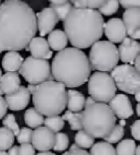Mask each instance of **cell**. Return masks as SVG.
<instances>
[{
  "mask_svg": "<svg viewBox=\"0 0 140 155\" xmlns=\"http://www.w3.org/2000/svg\"><path fill=\"white\" fill-rule=\"evenodd\" d=\"M36 86L37 85H35V84H30L28 83V87H26V89H28V91L30 92V94H33L34 92H35V90H36Z\"/></svg>",
  "mask_w": 140,
  "mask_h": 155,
  "instance_id": "obj_44",
  "label": "cell"
},
{
  "mask_svg": "<svg viewBox=\"0 0 140 155\" xmlns=\"http://www.w3.org/2000/svg\"><path fill=\"white\" fill-rule=\"evenodd\" d=\"M62 22L68 41L79 49L91 47L103 36L104 19L96 9L72 7Z\"/></svg>",
  "mask_w": 140,
  "mask_h": 155,
  "instance_id": "obj_2",
  "label": "cell"
},
{
  "mask_svg": "<svg viewBox=\"0 0 140 155\" xmlns=\"http://www.w3.org/2000/svg\"><path fill=\"white\" fill-rule=\"evenodd\" d=\"M136 149V142L132 139H125L121 142H118L117 147L115 149L116 155H135Z\"/></svg>",
  "mask_w": 140,
  "mask_h": 155,
  "instance_id": "obj_28",
  "label": "cell"
},
{
  "mask_svg": "<svg viewBox=\"0 0 140 155\" xmlns=\"http://www.w3.org/2000/svg\"><path fill=\"white\" fill-rule=\"evenodd\" d=\"M118 8H119V2L118 0H106L105 2L102 5L100 8H98V11L102 14V15H113L114 13L118 11Z\"/></svg>",
  "mask_w": 140,
  "mask_h": 155,
  "instance_id": "obj_30",
  "label": "cell"
},
{
  "mask_svg": "<svg viewBox=\"0 0 140 155\" xmlns=\"http://www.w3.org/2000/svg\"><path fill=\"white\" fill-rule=\"evenodd\" d=\"M124 133H125L124 127H122V126H119V125H115L114 128L112 129V131H111L106 137H104L103 139L105 142L114 144L121 141L124 137Z\"/></svg>",
  "mask_w": 140,
  "mask_h": 155,
  "instance_id": "obj_31",
  "label": "cell"
},
{
  "mask_svg": "<svg viewBox=\"0 0 140 155\" xmlns=\"http://www.w3.org/2000/svg\"><path fill=\"white\" fill-rule=\"evenodd\" d=\"M103 32H105V35L108 38L109 42L112 43H121L127 36L126 28L123 23V20L119 18L109 19L104 24Z\"/></svg>",
  "mask_w": 140,
  "mask_h": 155,
  "instance_id": "obj_16",
  "label": "cell"
},
{
  "mask_svg": "<svg viewBox=\"0 0 140 155\" xmlns=\"http://www.w3.org/2000/svg\"><path fill=\"white\" fill-rule=\"evenodd\" d=\"M36 155H56V154L51 152V151H43V152H39L38 154H36Z\"/></svg>",
  "mask_w": 140,
  "mask_h": 155,
  "instance_id": "obj_46",
  "label": "cell"
},
{
  "mask_svg": "<svg viewBox=\"0 0 140 155\" xmlns=\"http://www.w3.org/2000/svg\"><path fill=\"white\" fill-rule=\"evenodd\" d=\"M54 80L66 87L75 89L87 83L91 74L89 58L81 49L66 47L55 55L51 64Z\"/></svg>",
  "mask_w": 140,
  "mask_h": 155,
  "instance_id": "obj_3",
  "label": "cell"
},
{
  "mask_svg": "<svg viewBox=\"0 0 140 155\" xmlns=\"http://www.w3.org/2000/svg\"><path fill=\"white\" fill-rule=\"evenodd\" d=\"M36 33V15L28 3L21 0L0 3V53L24 49Z\"/></svg>",
  "mask_w": 140,
  "mask_h": 155,
  "instance_id": "obj_1",
  "label": "cell"
},
{
  "mask_svg": "<svg viewBox=\"0 0 140 155\" xmlns=\"http://www.w3.org/2000/svg\"><path fill=\"white\" fill-rule=\"evenodd\" d=\"M51 8L54 10L59 21H64L65 18L67 17L71 8H72V5L68 1V2L62 3V5H51Z\"/></svg>",
  "mask_w": 140,
  "mask_h": 155,
  "instance_id": "obj_33",
  "label": "cell"
},
{
  "mask_svg": "<svg viewBox=\"0 0 140 155\" xmlns=\"http://www.w3.org/2000/svg\"><path fill=\"white\" fill-rule=\"evenodd\" d=\"M32 130L31 128H22V129H20L19 133H18L17 139H18V142L20 144H23V143H31V139H32Z\"/></svg>",
  "mask_w": 140,
  "mask_h": 155,
  "instance_id": "obj_35",
  "label": "cell"
},
{
  "mask_svg": "<svg viewBox=\"0 0 140 155\" xmlns=\"http://www.w3.org/2000/svg\"><path fill=\"white\" fill-rule=\"evenodd\" d=\"M117 49L119 60L123 61L124 64H132L135 58L140 53V44L136 39H132L126 36L121 42V45Z\"/></svg>",
  "mask_w": 140,
  "mask_h": 155,
  "instance_id": "obj_15",
  "label": "cell"
},
{
  "mask_svg": "<svg viewBox=\"0 0 140 155\" xmlns=\"http://www.w3.org/2000/svg\"><path fill=\"white\" fill-rule=\"evenodd\" d=\"M20 155H35V149L31 143H23L19 147Z\"/></svg>",
  "mask_w": 140,
  "mask_h": 155,
  "instance_id": "obj_36",
  "label": "cell"
},
{
  "mask_svg": "<svg viewBox=\"0 0 140 155\" xmlns=\"http://www.w3.org/2000/svg\"><path fill=\"white\" fill-rule=\"evenodd\" d=\"M78 145H77V144L76 143H75V144H72V145H71V147H70V150H75V149H78Z\"/></svg>",
  "mask_w": 140,
  "mask_h": 155,
  "instance_id": "obj_51",
  "label": "cell"
},
{
  "mask_svg": "<svg viewBox=\"0 0 140 155\" xmlns=\"http://www.w3.org/2000/svg\"><path fill=\"white\" fill-rule=\"evenodd\" d=\"M62 119L69 122V126L71 130L78 131L82 129V113L81 111L67 110L64 114Z\"/></svg>",
  "mask_w": 140,
  "mask_h": 155,
  "instance_id": "obj_23",
  "label": "cell"
},
{
  "mask_svg": "<svg viewBox=\"0 0 140 155\" xmlns=\"http://www.w3.org/2000/svg\"><path fill=\"white\" fill-rule=\"evenodd\" d=\"M20 74L30 84L42 83L44 81L53 80L51 72V64L46 59L34 58L32 56L24 59L20 67Z\"/></svg>",
  "mask_w": 140,
  "mask_h": 155,
  "instance_id": "obj_8",
  "label": "cell"
},
{
  "mask_svg": "<svg viewBox=\"0 0 140 155\" xmlns=\"http://www.w3.org/2000/svg\"><path fill=\"white\" fill-rule=\"evenodd\" d=\"M108 106L113 110L116 118L128 119L134 115L132 102L129 97L125 94H115L114 97L108 102Z\"/></svg>",
  "mask_w": 140,
  "mask_h": 155,
  "instance_id": "obj_12",
  "label": "cell"
},
{
  "mask_svg": "<svg viewBox=\"0 0 140 155\" xmlns=\"http://www.w3.org/2000/svg\"><path fill=\"white\" fill-rule=\"evenodd\" d=\"M132 64H134L135 69L137 70V71H140V55H138L136 58H135L134 62H132Z\"/></svg>",
  "mask_w": 140,
  "mask_h": 155,
  "instance_id": "obj_42",
  "label": "cell"
},
{
  "mask_svg": "<svg viewBox=\"0 0 140 155\" xmlns=\"http://www.w3.org/2000/svg\"><path fill=\"white\" fill-rule=\"evenodd\" d=\"M23 57L15 50H9L2 58V68L5 71H18L23 62Z\"/></svg>",
  "mask_w": 140,
  "mask_h": 155,
  "instance_id": "obj_19",
  "label": "cell"
},
{
  "mask_svg": "<svg viewBox=\"0 0 140 155\" xmlns=\"http://www.w3.org/2000/svg\"><path fill=\"white\" fill-rule=\"evenodd\" d=\"M47 43H48V45H49L51 49L59 51V50H62L67 47L68 37L64 31L53 30L51 33L48 34Z\"/></svg>",
  "mask_w": 140,
  "mask_h": 155,
  "instance_id": "obj_20",
  "label": "cell"
},
{
  "mask_svg": "<svg viewBox=\"0 0 140 155\" xmlns=\"http://www.w3.org/2000/svg\"><path fill=\"white\" fill-rule=\"evenodd\" d=\"M105 1L106 0H69L72 7L89 9H98Z\"/></svg>",
  "mask_w": 140,
  "mask_h": 155,
  "instance_id": "obj_32",
  "label": "cell"
},
{
  "mask_svg": "<svg viewBox=\"0 0 140 155\" xmlns=\"http://www.w3.org/2000/svg\"><path fill=\"white\" fill-rule=\"evenodd\" d=\"M1 75H2V72H1V70H0V78H1Z\"/></svg>",
  "mask_w": 140,
  "mask_h": 155,
  "instance_id": "obj_54",
  "label": "cell"
},
{
  "mask_svg": "<svg viewBox=\"0 0 140 155\" xmlns=\"http://www.w3.org/2000/svg\"><path fill=\"white\" fill-rule=\"evenodd\" d=\"M24 121L30 128H37L43 125L44 116L39 114L35 108H28L24 114Z\"/></svg>",
  "mask_w": 140,
  "mask_h": 155,
  "instance_id": "obj_22",
  "label": "cell"
},
{
  "mask_svg": "<svg viewBox=\"0 0 140 155\" xmlns=\"http://www.w3.org/2000/svg\"><path fill=\"white\" fill-rule=\"evenodd\" d=\"M119 55L114 43L109 41H98L91 46L89 64L91 70L107 72L118 64Z\"/></svg>",
  "mask_w": 140,
  "mask_h": 155,
  "instance_id": "obj_6",
  "label": "cell"
},
{
  "mask_svg": "<svg viewBox=\"0 0 140 155\" xmlns=\"http://www.w3.org/2000/svg\"><path fill=\"white\" fill-rule=\"evenodd\" d=\"M88 90L95 102L108 103L116 94V85L107 72L96 71L88 80Z\"/></svg>",
  "mask_w": 140,
  "mask_h": 155,
  "instance_id": "obj_7",
  "label": "cell"
},
{
  "mask_svg": "<svg viewBox=\"0 0 140 155\" xmlns=\"http://www.w3.org/2000/svg\"><path fill=\"white\" fill-rule=\"evenodd\" d=\"M54 139H55V133L48 128L39 127L35 128V130L32 132L31 144L33 147L39 152L43 151H49L53 149L54 145Z\"/></svg>",
  "mask_w": 140,
  "mask_h": 155,
  "instance_id": "obj_10",
  "label": "cell"
},
{
  "mask_svg": "<svg viewBox=\"0 0 140 155\" xmlns=\"http://www.w3.org/2000/svg\"><path fill=\"white\" fill-rule=\"evenodd\" d=\"M135 155H140V145H136V149H135Z\"/></svg>",
  "mask_w": 140,
  "mask_h": 155,
  "instance_id": "obj_48",
  "label": "cell"
},
{
  "mask_svg": "<svg viewBox=\"0 0 140 155\" xmlns=\"http://www.w3.org/2000/svg\"><path fill=\"white\" fill-rule=\"evenodd\" d=\"M0 3H1V0H0Z\"/></svg>",
  "mask_w": 140,
  "mask_h": 155,
  "instance_id": "obj_55",
  "label": "cell"
},
{
  "mask_svg": "<svg viewBox=\"0 0 140 155\" xmlns=\"http://www.w3.org/2000/svg\"><path fill=\"white\" fill-rule=\"evenodd\" d=\"M34 108L43 116L59 115L67 106V90L58 81L47 80L37 84L32 94Z\"/></svg>",
  "mask_w": 140,
  "mask_h": 155,
  "instance_id": "obj_4",
  "label": "cell"
},
{
  "mask_svg": "<svg viewBox=\"0 0 140 155\" xmlns=\"http://www.w3.org/2000/svg\"><path fill=\"white\" fill-rule=\"evenodd\" d=\"M93 103H95V100L93 98V97H88V98H85V101H84V106H88V105H91V104H93Z\"/></svg>",
  "mask_w": 140,
  "mask_h": 155,
  "instance_id": "obj_45",
  "label": "cell"
},
{
  "mask_svg": "<svg viewBox=\"0 0 140 155\" xmlns=\"http://www.w3.org/2000/svg\"><path fill=\"white\" fill-rule=\"evenodd\" d=\"M3 94V91H2V89H1V86H0V95H2Z\"/></svg>",
  "mask_w": 140,
  "mask_h": 155,
  "instance_id": "obj_53",
  "label": "cell"
},
{
  "mask_svg": "<svg viewBox=\"0 0 140 155\" xmlns=\"http://www.w3.org/2000/svg\"><path fill=\"white\" fill-rule=\"evenodd\" d=\"M2 124H3V127L8 128L9 130L12 131L14 137L18 136V133H19V131H20V128H19V125H18L17 120H15L14 115H12V114L6 115V116L3 117Z\"/></svg>",
  "mask_w": 140,
  "mask_h": 155,
  "instance_id": "obj_34",
  "label": "cell"
},
{
  "mask_svg": "<svg viewBox=\"0 0 140 155\" xmlns=\"http://www.w3.org/2000/svg\"><path fill=\"white\" fill-rule=\"evenodd\" d=\"M21 85L20 75L17 71H9L0 78V86L3 91V94H10L17 91L18 87Z\"/></svg>",
  "mask_w": 140,
  "mask_h": 155,
  "instance_id": "obj_18",
  "label": "cell"
},
{
  "mask_svg": "<svg viewBox=\"0 0 140 155\" xmlns=\"http://www.w3.org/2000/svg\"><path fill=\"white\" fill-rule=\"evenodd\" d=\"M0 155H8V154H7V151H0Z\"/></svg>",
  "mask_w": 140,
  "mask_h": 155,
  "instance_id": "obj_52",
  "label": "cell"
},
{
  "mask_svg": "<svg viewBox=\"0 0 140 155\" xmlns=\"http://www.w3.org/2000/svg\"><path fill=\"white\" fill-rule=\"evenodd\" d=\"M62 155H90V153H88V151H85L84 149L78 147L75 150H69L67 152H65Z\"/></svg>",
  "mask_w": 140,
  "mask_h": 155,
  "instance_id": "obj_40",
  "label": "cell"
},
{
  "mask_svg": "<svg viewBox=\"0 0 140 155\" xmlns=\"http://www.w3.org/2000/svg\"><path fill=\"white\" fill-rule=\"evenodd\" d=\"M7 110H8V106L5 101V97L2 95H0V119H2L3 117L7 115Z\"/></svg>",
  "mask_w": 140,
  "mask_h": 155,
  "instance_id": "obj_39",
  "label": "cell"
},
{
  "mask_svg": "<svg viewBox=\"0 0 140 155\" xmlns=\"http://www.w3.org/2000/svg\"><path fill=\"white\" fill-rule=\"evenodd\" d=\"M14 134L8 128H0V151H7L13 145Z\"/></svg>",
  "mask_w": 140,
  "mask_h": 155,
  "instance_id": "obj_27",
  "label": "cell"
},
{
  "mask_svg": "<svg viewBox=\"0 0 140 155\" xmlns=\"http://www.w3.org/2000/svg\"><path fill=\"white\" fill-rule=\"evenodd\" d=\"M135 98H136V101H137L138 103L140 102V91H138V92H136V93H135Z\"/></svg>",
  "mask_w": 140,
  "mask_h": 155,
  "instance_id": "obj_47",
  "label": "cell"
},
{
  "mask_svg": "<svg viewBox=\"0 0 140 155\" xmlns=\"http://www.w3.org/2000/svg\"><path fill=\"white\" fill-rule=\"evenodd\" d=\"M119 126H122V127H125V126H126V121H125V119H121V121H119Z\"/></svg>",
  "mask_w": 140,
  "mask_h": 155,
  "instance_id": "obj_50",
  "label": "cell"
},
{
  "mask_svg": "<svg viewBox=\"0 0 140 155\" xmlns=\"http://www.w3.org/2000/svg\"><path fill=\"white\" fill-rule=\"evenodd\" d=\"M132 136L134 137L135 141H140V120L134 121L132 126L130 127Z\"/></svg>",
  "mask_w": 140,
  "mask_h": 155,
  "instance_id": "obj_37",
  "label": "cell"
},
{
  "mask_svg": "<svg viewBox=\"0 0 140 155\" xmlns=\"http://www.w3.org/2000/svg\"><path fill=\"white\" fill-rule=\"evenodd\" d=\"M24 49L28 50L31 53V56L34 58H41L48 60V59H51L53 57V51H52L47 41L43 36H37V37L34 36Z\"/></svg>",
  "mask_w": 140,
  "mask_h": 155,
  "instance_id": "obj_17",
  "label": "cell"
},
{
  "mask_svg": "<svg viewBox=\"0 0 140 155\" xmlns=\"http://www.w3.org/2000/svg\"><path fill=\"white\" fill-rule=\"evenodd\" d=\"M84 101L85 97L81 92L77 90L70 89L67 91V106L70 111H81L84 108Z\"/></svg>",
  "mask_w": 140,
  "mask_h": 155,
  "instance_id": "obj_21",
  "label": "cell"
},
{
  "mask_svg": "<svg viewBox=\"0 0 140 155\" xmlns=\"http://www.w3.org/2000/svg\"><path fill=\"white\" fill-rule=\"evenodd\" d=\"M44 126L52 130L54 133L62 131V129L65 127V120L62 116L59 115H54V116H47L44 119Z\"/></svg>",
  "mask_w": 140,
  "mask_h": 155,
  "instance_id": "obj_26",
  "label": "cell"
},
{
  "mask_svg": "<svg viewBox=\"0 0 140 155\" xmlns=\"http://www.w3.org/2000/svg\"><path fill=\"white\" fill-rule=\"evenodd\" d=\"M94 140L95 139L93 138L91 134H89L87 131H84L83 129L78 130V132L75 136V143L79 147H81V149L84 150L90 149V147H92L93 144H94Z\"/></svg>",
  "mask_w": 140,
  "mask_h": 155,
  "instance_id": "obj_25",
  "label": "cell"
},
{
  "mask_svg": "<svg viewBox=\"0 0 140 155\" xmlns=\"http://www.w3.org/2000/svg\"><path fill=\"white\" fill-rule=\"evenodd\" d=\"M136 114H137V116H140V104L138 103L137 106H136Z\"/></svg>",
  "mask_w": 140,
  "mask_h": 155,
  "instance_id": "obj_49",
  "label": "cell"
},
{
  "mask_svg": "<svg viewBox=\"0 0 140 155\" xmlns=\"http://www.w3.org/2000/svg\"><path fill=\"white\" fill-rule=\"evenodd\" d=\"M69 147V138L66 133L64 132H56L55 133V139H54L53 150L57 152H64Z\"/></svg>",
  "mask_w": 140,
  "mask_h": 155,
  "instance_id": "obj_29",
  "label": "cell"
},
{
  "mask_svg": "<svg viewBox=\"0 0 140 155\" xmlns=\"http://www.w3.org/2000/svg\"><path fill=\"white\" fill-rule=\"evenodd\" d=\"M51 5H62V3H65V2H68L69 0H48Z\"/></svg>",
  "mask_w": 140,
  "mask_h": 155,
  "instance_id": "obj_43",
  "label": "cell"
},
{
  "mask_svg": "<svg viewBox=\"0 0 140 155\" xmlns=\"http://www.w3.org/2000/svg\"><path fill=\"white\" fill-rule=\"evenodd\" d=\"M118 2L125 9L140 7V0H118Z\"/></svg>",
  "mask_w": 140,
  "mask_h": 155,
  "instance_id": "obj_38",
  "label": "cell"
},
{
  "mask_svg": "<svg viewBox=\"0 0 140 155\" xmlns=\"http://www.w3.org/2000/svg\"><path fill=\"white\" fill-rule=\"evenodd\" d=\"M116 125V116L106 103L95 102L84 106L82 111V129L94 139L106 137Z\"/></svg>",
  "mask_w": 140,
  "mask_h": 155,
  "instance_id": "obj_5",
  "label": "cell"
},
{
  "mask_svg": "<svg viewBox=\"0 0 140 155\" xmlns=\"http://www.w3.org/2000/svg\"><path fill=\"white\" fill-rule=\"evenodd\" d=\"M111 77L114 80L116 89L134 95L140 91V73L135 69L132 64H124L116 66L111 70Z\"/></svg>",
  "mask_w": 140,
  "mask_h": 155,
  "instance_id": "obj_9",
  "label": "cell"
},
{
  "mask_svg": "<svg viewBox=\"0 0 140 155\" xmlns=\"http://www.w3.org/2000/svg\"><path fill=\"white\" fill-rule=\"evenodd\" d=\"M30 100H31L30 92L28 91L25 86L22 85H20L17 91H14L13 93L6 94V97H5L8 108L13 111H19L24 109L28 105Z\"/></svg>",
  "mask_w": 140,
  "mask_h": 155,
  "instance_id": "obj_14",
  "label": "cell"
},
{
  "mask_svg": "<svg viewBox=\"0 0 140 155\" xmlns=\"http://www.w3.org/2000/svg\"><path fill=\"white\" fill-rule=\"evenodd\" d=\"M90 149H91L90 155H116L114 147L111 143L105 141L93 144Z\"/></svg>",
  "mask_w": 140,
  "mask_h": 155,
  "instance_id": "obj_24",
  "label": "cell"
},
{
  "mask_svg": "<svg viewBox=\"0 0 140 155\" xmlns=\"http://www.w3.org/2000/svg\"><path fill=\"white\" fill-rule=\"evenodd\" d=\"M123 23L126 28V33L130 38H140V7L128 8L123 14Z\"/></svg>",
  "mask_w": 140,
  "mask_h": 155,
  "instance_id": "obj_11",
  "label": "cell"
},
{
  "mask_svg": "<svg viewBox=\"0 0 140 155\" xmlns=\"http://www.w3.org/2000/svg\"><path fill=\"white\" fill-rule=\"evenodd\" d=\"M8 155H20L19 154V147L18 145H12L10 149H9V152L7 153Z\"/></svg>",
  "mask_w": 140,
  "mask_h": 155,
  "instance_id": "obj_41",
  "label": "cell"
},
{
  "mask_svg": "<svg viewBox=\"0 0 140 155\" xmlns=\"http://www.w3.org/2000/svg\"><path fill=\"white\" fill-rule=\"evenodd\" d=\"M35 15H36L37 31H38L39 36L48 35L59 22L58 18L51 7L42 9Z\"/></svg>",
  "mask_w": 140,
  "mask_h": 155,
  "instance_id": "obj_13",
  "label": "cell"
}]
</instances>
